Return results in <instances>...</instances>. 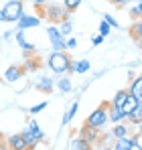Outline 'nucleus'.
Segmentation results:
<instances>
[{
	"label": "nucleus",
	"instance_id": "0eeeda50",
	"mask_svg": "<svg viewBox=\"0 0 142 150\" xmlns=\"http://www.w3.org/2000/svg\"><path fill=\"white\" fill-rule=\"evenodd\" d=\"M23 77H24L23 65H10L4 71V83H14V81H21Z\"/></svg>",
	"mask_w": 142,
	"mask_h": 150
},
{
	"label": "nucleus",
	"instance_id": "412c9836",
	"mask_svg": "<svg viewBox=\"0 0 142 150\" xmlns=\"http://www.w3.org/2000/svg\"><path fill=\"white\" fill-rule=\"evenodd\" d=\"M126 98H128V89H120L118 93L112 98L110 105H112V108H118V110H120V108H122V103L126 101Z\"/></svg>",
	"mask_w": 142,
	"mask_h": 150
},
{
	"label": "nucleus",
	"instance_id": "473e14b6",
	"mask_svg": "<svg viewBox=\"0 0 142 150\" xmlns=\"http://www.w3.org/2000/svg\"><path fill=\"white\" fill-rule=\"evenodd\" d=\"M102 41H104L102 35H94V37H92V43H94V45H102Z\"/></svg>",
	"mask_w": 142,
	"mask_h": 150
},
{
	"label": "nucleus",
	"instance_id": "a211bd4d",
	"mask_svg": "<svg viewBox=\"0 0 142 150\" xmlns=\"http://www.w3.org/2000/svg\"><path fill=\"white\" fill-rule=\"evenodd\" d=\"M112 136L118 140V138H126V136H130V128L124 124V122H120V124L114 126V130H112Z\"/></svg>",
	"mask_w": 142,
	"mask_h": 150
},
{
	"label": "nucleus",
	"instance_id": "4be33fe9",
	"mask_svg": "<svg viewBox=\"0 0 142 150\" xmlns=\"http://www.w3.org/2000/svg\"><path fill=\"white\" fill-rule=\"evenodd\" d=\"M55 85H57V87H59L63 93H69L71 89H73V85H71V79H69V77H61V79H57V81H55Z\"/></svg>",
	"mask_w": 142,
	"mask_h": 150
},
{
	"label": "nucleus",
	"instance_id": "393cba45",
	"mask_svg": "<svg viewBox=\"0 0 142 150\" xmlns=\"http://www.w3.org/2000/svg\"><path fill=\"white\" fill-rule=\"evenodd\" d=\"M59 33H61V37H69L71 33H73V23H71L69 18L63 21V23H59Z\"/></svg>",
	"mask_w": 142,
	"mask_h": 150
},
{
	"label": "nucleus",
	"instance_id": "20e7f679",
	"mask_svg": "<svg viewBox=\"0 0 142 150\" xmlns=\"http://www.w3.org/2000/svg\"><path fill=\"white\" fill-rule=\"evenodd\" d=\"M2 14H4V21H6V23H16L24 14L23 2H21V0H6V4H4V8H2Z\"/></svg>",
	"mask_w": 142,
	"mask_h": 150
},
{
	"label": "nucleus",
	"instance_id": "2f4dec72",
	"mask_svg": "<svg viewBox=\"0 0 142 150\" xmlns=\"http://www.w3.org/2000/svg\"><path fill=\"white\" fill-rule=\"evenodd\" d=\"M110 2H112V4H116L118 8H122V6H126V4H128L130 0H110Z\"/></svg>",
	"mask_w": 142,
	"mask_h": 150
},
{
	"label": "nucleus",
	"instance_id": "6e6552de",
	"mask_svg": "<svg viewBox=\"0 0 142 150\" xmlns=\"http://www.w3.org/2000/svg\"><path fill=\"white\" fill-rule=\"evenodd\" d=\"M79 136H81L83 140H87L89 144H95V142L99 140V128H92V126L83 124L81 130H79Z\"/></svg>",
	"mask_w": 142,
	"mask_h": 150
},
{
	"label": "nucleus",
	"instance_id": "4c0bfd02",
	"mask_svg": "<svg viewBox=\"0 0 142 150\" xmlns=\"http://www.w3.org/2000/svg\"><path fill=\"white\" fill-rule=\"evenodd\" d=\"M99 150H112V148H108V146H104V148H99Z\"/></svg>",
	"mask_w": 142,
	"mask_h": 150
},
{
	"label": "nucleus",
	"instance_id": "f8f14e48",
	"mask_svg": "<svg viewBox=\"0 0 142 150\" xmlns=\"http://www.w3.org/2000/svg\"><path fill=\"white\" fill-rule=\"evenodd\" d=\"M92 69V63L87 61V59H81V61H71V67H69V71L71 73H87Z\"/></svg>",
	"mask_w": 142,
	"mask_h": 150
},
{
	"label": "nucleus",
	"instance_id": "f704fd0d",
	"mask_svg": "<svg viewBox=\"0 0 142 150\" xmlns=\"http://www.w3.org/2000/svg\"><path fill=\"white\" fill-rule=\"evenodd\" d=\"M33 2H35V6H45L49 0H33Z\"/></svg>",
	"mask_w": 142,
	"mask_h": 150
},
{
	"label": "nucleus",
	"instance_id": "f257e3e1",
	"mask_svg": "<svg viewBox=\"0 0 142 150\" xmlns=\"http://www.w3.org/2000/svg\"><path fill=\"white\" fill-rule=\"evenodd\" d=\"M71 55L67 51H53L51 55L47 57V65L53 73L57 75H63V73H69V67H71Z\"/></svg>",
	"mask_w": 142,
	"mask_h": 150
},
{
	"label": "nucleus",
	"instance_id": "7ed1b4c3",
	"mask_svg": "<svg viewBox=\"0 0 142 150\" xmlns=\"http://www.w3.org/2000/svg\"><path fill=\"white\" fill-rule=\"evenodd\" d=\"M108 110H110V101H102L94 112L87 116L85 124L92 126V128H102V126H106V122H108Z\"/></svg>",
	"mask_w": 142,
	"mask_h": 150
},
{
	"label": "nucleus",
	"instance_id": "5701e85b",
	"mask_svg": "<svg viewBox=\"0 0 142 150\" xmlns=\"http://www.w3.org/2000/svg\"><path fill=\"white\" fill-rule=\"evenodd\" d=\"M77 110H79V101H73V103H71V108L67 110V114L63 116V124H69L71 120L75 118V114H77Z\"/></svg>",
	"mask_w": 142,
	"mask_h": 150
},
{
	"label": "nucleus",
	"instance_id": "c9c22d12",
	"mask_svg": "<svg viewBox=\"0 0 142 150\" xmlns=\"http://www.w3.org/2000/svg\"><path fill=\"white\" fill-rule=\"evenodd\" d=\"M0 150H10V148H8V146H6V142H4V144H2V142H0Z\"/></svg>",
	"mask_w": 142,
	"mask_h": 150
},
{
	"label": "nucleus",
	"instance_id": "f3484780",
	"mask_svg": "<svg viewBox=\"0 0 142 150\" xmlns=\"http://www.w3.org/2000/svg\"><path fill=\"white\" fill-rule=\"evenodd\" d=\"M128 93H130L134 100H138V101L142 100V79L140 77H136V79L132 81V85L128 87Z\"/></svg>",
	"mask_w": 142,
	"mask_h": 150
},
{
	"label": "nucleus",
	"instance_id": "ddd939ff",
	"mask_svg": "<svg viewBox=\"0 0 142 150\" xmlns=\"http://www.w3.org/2000/svg\"><path fill=\"white\" fill-rule=\"evenodd\" d=\"M69 150H94V144H89L81 136H75V138H71V142H69Z\"/></svg>",
	"mask_w": 142,
	"mask_h": 150
},
{
	"label": "nucleus",
	"instance_id": "e433bc0d",
	"mask_svg": "<svg viewBox=\"0 0 142 150\" xmlns=\"http://www.w3.org/2000/svg\"><path fill=\"white\" fill-rule=\"evenodd\" d=\"M4 21V14H2V8H0V23Z\"/></svg>",
	"mask_w": 142,
	"mask_h": 150
},
{
	"label": "nucleus",
	"instance_id": "6ab92c4d",
	"mask_svg": "<svg viewBox=\"0 0 142 150\" xmlns=\"http://www.w3.org/2000/svg\"><path fill=\"white\" fill-rule=\"evenodd\" d=\"M41 67V59L39 57H33V59H26L23 63V69H24V73H33V71H37Z\"/></svg>",
	"mask_w": 142,
	"mask_h": 150
},
{
	"label": "nucleus",
	"instance_id": "aec40b11",
	"mask_svg": "<svg viewBox=\"0 0 142 150\" xmlns=\"http://www.w3.org/2000/svg\"><path fill=\"white\" fill-rule=\"evenodd\" d=\"M108 120H112L114 124H120V122H124V120H126V116L122 114V110L110 105V110H108Z\"/></svg>",
	"mask_w": 142,
	"mask_h": 150
},
{
	"label": "nucleus",
	"instance_id": "bb28decb",
	"mask_svg": "<svg viewBox=\"0 0 142 150\" xmlns=\"http://www.w3.org/2000/svg\"><path fill=\"white\" fill-rule=\"evenodd\" d=\"M126 120H128V122H132V124H136V126L140 124V120H142V108H140V105H138V108H136V110H134Z\"/></svg>",
	"mask_w": 142,
	"mask_h": 150
},
{
	"label": "nucleus",
	"instance_id": "423d86ee",
	"mask_svg": "<svg viewBox=\"0 0 142 150\" xmlns=\"http://www.w3.org/2000/svg\"><path fill=\"white\" fill-rule=\"evenodd\" d=\"M21 134H23L24 142H26V150H35V146H37L39 142H43V140H45V134H43V132H33L31 128L23 130Z\"/></svg>",
	"mask_w": 142,
	"mask_h": 150
},
{
	"label": "nucleus",
	"instance_id": "a878e982",
	"mask_svg": "<svg viewBox=\"0 0 142 150\" xmlns=\"http://www.w3.org/2000/svg\"><path fill=\"white\" fill-rule=\"evenodd\" d=\"M79 6H81V0H63V8H65L69 14H73Z\"/></svg>",
	"mask_w": 142,
	"mask_h": 150
},
{
	"label": "nucleus",
	"instance_id": "dca6fc26",
	"mask_svg": "<svg viewBox=\"0 0 142 150\" xmlns=\"http://www.w3.org/2000/svg\"><path fill=\"white\" fill-rule=\"evenodd\" d=\"M112 150H134V144H132V134L126 136V138H118L114 142Z\"/></svg>",
	"mask_w": 142,
	"mask_h": 150
},
{
	"label": "nucleus",
	"instance_id": "1a4fd4ad",
	"mask_svg": "<svg viewBox=\"0 0 142 150\" xmlns=\"http://www.w3.org/2000/svg\"><path fill=\"white\" fill-rule=\"evenodd\" d=\"M53 87H55V79H51L47 75H41V77L35 81V89L41 91V93H51Z\"/></svg>",
	"mask_w": 142,
	"mask_h": 150
},
{
	"label": "nucleus",
	"instance_id": "c85d7f7f",
	"mask_svg": "<svg viewBox=\"0 0 142 150\" xmlns=\"http://www.w3.org/2000/svg\"><path fill=\"white\" fill-rule=\"evenodd\" d=\"M110 33H112V26L108 25L106 21H102V23H99V35H102V37H108Z\"/></svg>",
	"mask_w": 142,
	"mask_h": 150
},
{
	"label": "nucleus",
	"instance_id": "c756f323",
	"mask_svg": "<svg viewBox=\"0 0 142 150\" xmlns=\"http://www.w3.org/2000/svg\"><path fill=\"white\" fill-rule=\"evenodd\" d=\"M104 21H106V23H108V25L112 26V28H118V21H116V18H114V16H110V14H104Z\"/></svg>",
	"mask_w": 142,
	"mask_h": 150
},
{
	"label": "nucleus",
	"instance_id": "7c9ffc66",
	"mask_svg": "<svg viewBox=\"0 0 142 150\" xmlns=\"http://www.w3.org/2000/svg\"><path fill=\"white\" fill-rule=\"evenodd\" d=\"M45 108H47V101H41V103H37V105L31 108V114H39V112H43Z\"/></svg>",
	"mask_w": 142,
	"mask_h": 150
},
{
	"label": "nucleus",
	"instance_id": "f03ea898",
	"mask_svg": "<svg viewBox=\"0 0 142 150\" xmlns=\"http://www.w3.org/2000/svg\"><path fill=\"white\" fill-rule=\"evenodd\" d=\"M41 14H45L49 18V23H53V25H59V23L67 21L71 16L69 12L63 8V4H45L41 8Z\"/></svg>",
	"mask_w": 142,
	"mask_h": 150
},
{
	"label": "nucleus",
	"instance_id": "72a5a7b5",
	"mask_svg": "<svg viewBox=\"0 0 142 150\" xmlns=\"http://www.w3.org/2000/svg\"><path fill=\"white\" fill-rule=\"evenodd\" d=\"M65 45H67V49H75V47H77V41H75V39H67Z\"/></svg>",
	"mask_w": 142,
	"mask_h": 150
},
{
	"label": "nucleus",
	"instance_id": "39448f33",
	"mask_svg": "<svg viewBox=\"0 0 142 150\" xmlns=\"http://www.w3.org/2000/svg\"><path fill=\"white\" fill-rule=\"evenodd\" d=\"M47 37L51 41V47L55 51H67V45H65V37H61L59 28L57 26H47Z\"/></svg>",
	"mask_w": 142,
	"mask_h": 150
},
{
	"label": "nucleus",
	"instance_id": "4468645a",
	"mask_svg": "<svg viewBox=\"0 0 142 150\" xmlns=\"http://www.w3.org/2000/svg\"><path fill=\"white\" fill-rule=\"evenodd\" d=\"M138 105H140V101L134 100V98H132V96L128 93V98H126V101L122 103V108H120V110H122V114H124V116L128 118V116H130V114H132V112H134V110H136Z\"/></svg>",
	"mask_w": 142,
	"mask_h": 150
},
{
	"label": "nucleus",
	"instance_id": "2eb2a0df",
	"mask_svg": "<svg viewBox=\"0 0 142 150\" xmlns=\"http://www.w3.org/2000/svg\"><path fill=\"white\" fill-rule=\"evenodd\" d=\"M16 43H18V47L24 51V53H35V43H28L26 41V37H24V30H18L16 33Z\"/></svg>",
	"mask_w": 142,
	"mask_h": 150
},
{
	"label": "nucleus",
	"instance_id": "b1692460",
	"mask_svg": "<svg viewBox=\"0 0 142 150\" xmlns=\"http://www.w3.org/2000/svg\"><path fill=\"white\" fill-rule=\"evenodd\" d=\"M130 35H132V39L136 43H140V37H142V23L140 21H134V25L130 28Z\"/></svg>",
	"mask_w": 142,
	"mask_h": 150
},
{
	"label": "nucleus",
	"instance_id": "9b49d317",
	"mask_svg": "<svg viewBox=\"0 0 142 150\" xmlns=\"http://www.w3.org/2000/svg\"><path fill=\"white\" fill-rule=\"evenodd\" d=\"M16 25H18V30H24V28H35V26L41 25V18L39 16H21L18 21H16Z\"/></svg>",
	"mask_w": 142,
	"mask_h": 150
},
{
	"label": "nucleus",
	"instance_id": "cd10ccee",
	"mask_svg": "<svg viewBox=\"0 0 142 150\" xmlns=\"http://www.w3.org/2000/svg\"><path fill=\"white\" fill-rule=\"evenodd\" d=\"M130 16H132L134 21H140V16H142V2H136V4L130 8Z\"/></svg>",
	"mask_w": 142,
	"mask_h": 150
},
{
	"label": "nucleus",
	"instance_id": "9d476101",
	"mask_svg": "<svg viewBox=\"0 0 142 150\" xmlns=\"http://www.w3.org/2000/svg\"><path fill=\"white\" fill-rule=\"evenodd\" d=\"M6 146L10 150H26V142H24L23 134H10L6 138Z\"/></svg>",
	"mask_w": 142,
	"mask_h": 150
},
{
	"label": "nucleus",
	"instance_id": "58836bf2",
	"mask_svg": "<svg viewBox=\"0 0 142 150\" xmlns=\"http://www.w3.org/2000/svg\"><path fill=\"white\" fill-rule=\"evenodd\" d=\"M130 2H142V0H130Z\"/></svg>",
	"mask_w": 142,
	"mask_h": 150
}]
</instances>
